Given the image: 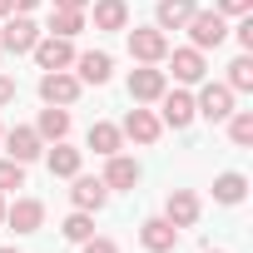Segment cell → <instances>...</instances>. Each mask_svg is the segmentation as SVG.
I'll return each mask as SVG.
<instances>
[{"instance_id": "obj_1", "label": "cell", "mask_w": 253, "mask_h": 253, "mask_svg": "<svg viewBox=\"0 0 253 253\" xmlns=\"http://www.w3.org/2000/svg\"><path fill=\"white\" fill-rule=\"evenodd\" d=\"M124 40H129V60L139 65H164L169 55V35L159 25H134V30H124Z\"/></svg>"}, {"instance_id": "obj_2", "label": "cell", "mask_w": 253, "mask_h": 253, "mask_svg": "<svg viewBox=\"0 0 253 253\" xmlns=\"http://www.w3.org/2000/svg\"><path fill=\"white\" fill-rule=\"evenodd\" d=\"M184 30H189V40H194V50H218V45L228 40V20H223L218 10H194Z\"/></svg>"}, {"instance_id": "obj_3", "label": "cell", "mask_w": 253, "mask_h": 253, "mask_svg": "<svg viewBox=\"0 0 253 253\" xmlns=\"http://www.w3.org/2000/svg\"><path fill=\"white\" fill-rule=\"evenodd\" d=\"M194 119H199V114H194V94H189V89H164V94H159V124H164V129L184 134Z\"/></svg>"}, {"instance_id": "obj_4", "label": "cell", "mask_w": 253, "mask_h": 253, "mask_svg": "<svg viewBox=\"0 0 253 253\" xmlns=\"http://www.w3.org/2000/svg\"><path fill=\"white\" fill-rule=\"evenodd\" d=\"M164 89H169V75L159 65H134L129 70V99L134 104H159Z\"/></svg>"}, {"instance_id": "obj_5", "label": "cell", "mask_w": 253, "mask_h": 253, "mask_svg": "<svg viewBox=\"0 0 253 253\" xmlns=\"http://www.w3.org/2000/svg\"><path fill=\"white\" fill-rule=\"evenodd\" d=\"M80 80L70 75V70H40V99L45 104H60V109H70L75 99H80Z\"/></svg>"}, {"instance_id": "obj_6", "label": "cell", "mask_w": 253, "mask_h": 253, "mask_svg": "<svg viewBox=\"0 0 253 253\" xmlns=\"http://www.w3.org/2000/svg\"><path fill=\"white\" fill-rule=\"evenodd\" d=\"M0 144H5V159H15V164H30V159L45 154V139L35 134V124H15V129H5Z\"/></svg>"}, {"instance_id": "obj_7", "label": "cell", "mask_w": 253, "mask_h": 253, "mask_svg": "<svg viewBox=\"0 0 253 253\" xmlns=\"http://www.w3.org/2000/svg\"><path fill=\"white\" fill-rule=\"evenodd\" d=\"M30 55H35V65H40V70H70L80 50H75V40H65V35H40Z\"/></svg>"}, {"instance_id": "obj_8", "label": "cell", "mask_w": 253, "mask_h": 253, "mask_svg": "<svg viewBox=\"0 0 253 253\" xmlns=\"http://www.w3.org/2000/svg\"><path fill=\"white\" fill-rule=\"evenodd\" d=\"M164 60H169V70H164V75H174L179 84H204V75H209V60H204V50H194V45L169 50Z\"/></svg>"}, {"instance_id": "obj_9", "label": "cell", "mask_w": 253, "mask_h": 253, "mask_svg": "<svg viewBox=\"0 0 253 253\" xmlns=\"http://www.w3.org/2000/svg\"><path fill=\"white\" fill-rule=\"evenodd\" d=\"M194 114L209 119V124H223V119L233 114V89H228V84H204V89L194 94Z\"/></svg>"}, {"instance_id": "obj_10", "label": "cell", "mask_w": 253, "mask_h": 253, "mask_svg": "<svg viewBox=\"0 0 253 253\" xmlns=\"http://www.w3.org/2000/svg\"><path fill=\"white\" fill-rule=\"evenodd\" d=\"M119 134L149 149V144H159V134H164V124H159V114H154V109H139V104H134L129 114H124V124H119Z\"/></svg>"}, {"instance_id": "obj_11", "label": "cell", "mask_w": 253, "mask_h": 253, "mask_svg": "<svg viewBox=\"0 0 253 253\" xmlns=\"http://www.w3.org/2000/svg\"><path fill=\"white\" fill-rule=\"evenodd\" d=\"M40 40V25L30 15H5V30H0V50H10V55H30Z\"/></svg>"}, {"instance_id": "obj_12", "label": "cell", "mask_w": 253, "mask_h": 253, "mask_svg": "<svg viewBox=\"0 0 253 253\" xmlns=\"http://www.w3.org/2000/svg\"><path fill=\"white\" fill-rule=\"evenodd\" d=\"M199 213H204V204H199V194L194 189H169V199H164V218L184 233V228H194L199 223Z\"/></svg>"}, {"instance_id": "obj_13", "label": "cell", "mask_w": 253, "mask_h": 253, "mask_svg": "<svg viewBox=\"0 0 253 253\" xmlns=\"http://www.w3.org/2000/svg\"><path fill=\"white\" fill-rule=\"evenodd\" d=\"M139 248H144V253H174V248H179V228H174L164 213H154V218L139 223Z\"/></svg>"}, {"instance_id": "obj_14", "label": "cell", "mask_w": 253, "mask_h": 253, "mask_svg": "<svg viewBox=\"0 0 253 253\" xmlns=\"http://www.w3.org/2000/svg\"><path fill=\"white\" fill-rule=\"evenodd\" d=\"M109 75H114L109 50H84V55H75V80H80V84H109Z\"/></svg>"}, {"instance_id": "obj_15", "label": "cell", "mask_w": 253, "mask_h": 253, "mask_svg": "<svg viewBox=\"0 0 253 253\" xmlns=\"http://www.w3.org/2000/svg\"><path fill=\"white\" fill-rule=\"evenodd\" d=\"M70 184H75V189H70V204H75V209H84V213H99V209L109 204V189H104V179L75 174Z\"/></svg>"}, {"instance_id": "obj_16", "label": "cell", "mask_w": 253, "mask_h": 253, "mask_svg": "<svg viewBox=\"0 0 253 253\" xmlns=\"http://www.w3.org/2000/svg\"><path fill=\"white\" fill-rule=\"evenodd\" d=\"M5 223H10L15 233H40L45 204H40V199H15V204H5Z\"/></svg>"}, {"instance_id": "obj_17", "label": "cell", "mask_w": 253, "mask_h": 253, "mask_svg": "<svg viewBox=\"0 0 253 253\" xmlns=\"http://www.w3.org/2000/svg\"><path fill=\"white\" fill-rule=\"evenodd\" d=\"M99 179H104V189H134L139 184V159H129V154L119 149V154L104 159V174Z\"/></svg>"}, {"instance_id": "obj_18", "label": "cell", "mask_w": 253, "mask_h": 253, "mask_svg": "<svg viewBox=\"0 0 253 253\" xmlns=\"http://www.w3.org/2000/svg\"><path fill=\"white\" fill-rule=\"evenodd\" d=\"M248 199V174H238V169H223L218 179H213V204H223V209H238Z\"/></svg>"}, {"instance_id": "obj_19", "label": "cell", "mask_w": 253, "mask_h": 253, "mask_svg": "<svg viewBox=\"0 0 253 253\" xmlns=\"http://www.w3.org/2000/svg\"><path fill=\"white\" fill-rule=\"evenodd\" d=\"M84 144H89L99 159H109V154H119V149H124V134H119V124L94 119V124H89V134H84Z\"/></svg>"}, {"instance_id": "obj_20", "label": "cell", "mask_w": 253, "mask_h": 253, "mask_svg": "<svg viewBox=\"0 0 253 253\" xmlns=\"http://www.w3.org/2000/svg\"><path fill=\"white\" fill-rule=\"evenodd\" d=\"M94 5V30H129V0H89Z\"/></svg>"}, {"instance_id": "obj_21", "label": "cell", "mask_w": 253, "mask_h": 253, "mask_svg": "<svg viewBox=\"0 0 253 253\" xmlns=\"http://www.w3.org/2000/svg\"><path fill=\"white\" fill-rule=\"evenodd\" d=\"M45 164H50V174H55V179H75V174H80V164H84V149H75V144L55 139V149L45 154Z\"/></svg>"}, {"instance_id": "obj_22", "label": "cell", "mask_w": 253, "mask_h": 253, "mask_svg": "<svg viewBox=\"0 0 253 253\" xmlns=\"http://www.w3.org/2000/svg\"><path fill=\"white\" fill-rule=\"evenodd\" d=\"M194 10H199L194 0H159V10H154V25H159L164 35H169V30H184Z\"/></svg>"}, {"instance_id": "obj_23", "label": "cell", "mask_w": 253, "mask_h": 253, "mask_svg": "<svg viewBox=\"0 0 253 253\" xmlns=\"http://www.w3.org/2000/svg\"><path fill=\"white\" fill-rule=\"evenodd\" d=\"M35 134H40V139H50V144H55V139H65V134H70V109L45 104V109H40V119H35Z\"/></svg>"}, {"instance_id": "obj_24", "label": "cell", "mask_w": 253, "mask_h": 253, "mask_svg": "<svg viewBox=\"0 0 253 253\" xmlns=\"http://www.w3.org/2000/svg\"><path fill=\"white\" fill-rule=\"evenodd\" d=\"M84 30V10H50V30L45 35H65V40H75Z\"/></svg>"}, {"instance_id": "obj_25", "label": "cell", "mask_w": 253, "mask_h": 253, "mask_svg": "<svg viewBox=\"0 0 253 253\" xmlns=\"http://www.w3.org/2000/svg\"><path fill=\"white\" fill-rule=\"evenodd\" d=\"M223 84H228L233 94H248V89H253V55H248V50L228 65V80H223Z\"/></svg>"}, {"instance_id": "obj_26", "label": "cell", "mask_w": 253, "mask_h": 253, "mask_svg": "<svg viewBox=\"0 0 253 253\" xmlns=\"http://www.w3.org/2000/svg\"><path fill=\"white\" fill-rule=\"evenodd\" d=\"M223 124H228V139H233L238 149H248V144H253V109H233Z\"/></svg>"}, {"instance_id": "obj_27", "label": "cell", "mask_w": 253, "mask_h": 253, "mask_svg": "<svg viewBox=\"0 0 253 253\" xmlns=\"http://www.w3.org/2000/svg\"><path fill=\"white\" fill-rule=\"evenodd\" d=\"M60 233L70 238V243H84V238H94V213H84V209H75L65 223H60Z\"/></svg>"}, {"instance_id": "obj_28", "label": "cell", "mask_w": 253, "mask_h": 253, "mask_svg": "<svg viewBox=\"0 0 253 253\" xmlns=\"http://www.w3.org/2000/svg\"><path fill=\"white\" fill-rule=\"evenodd\" d=\"M5 189H25V164L0 159V194H5Z\"/></svg>"}, {"instance_id": "obj_29", "label": "cell", "mask_w": 253, "mask_h": 253, "mask_svg": "<svg viewBox=\"0 0 253 253\" xmlns=\"http://www.w3.org/2000/svg\"><path fill=\"white\" fill-rule=\"evenodd\" d=\"M223 20H238V15H253V0H218V5H213Z\"/></svg>"}, {"instance_id": "obj_30", "label": "cell", "mask_w": 253, "mask_h": 253, "mask_svg": "<svg viewBox=\"0 0 253 253\" xmlns=\"http://www.w3.org/2000/svg\"><path fill=\"white\" fill-rule=\"evenodd\" d=\"M233 40L253 55V15H238V25H233Z\"/></svg>"}, {"instance_id": "obj_31", "label": "cell", "mask_w": 253, "mask_h": 253, "mask_svg": "<svg viewBox=\"0 0 253 253\" xmlns=\"http://www.w3.org/2000/svg\"><path fill=\"white\" fill-rule=\"evenodd\" d=\"M80 253H119V243H114V238H99V233H94V238H84V243H80Z\"/></svg>"}, {"instance_id": "obj_32", "label": "cell", "mask_w": 253, "mask_h": 253, "mask_svg": "<svg viewBox=\"0 0 253 253\" xmlns=\"http://www.w3.org/2000/svg\"><path fill=\"white\" fill-rule=\"evenodd\" d=\"M5 104H15V80L0 75V109H5Z\"/></svg>"}, {"instance_id": "obj_33", "label": "cell", "mask_w": 253, "mask_h": 253, "mask_svg": "<svg viewBox=\"0 0 253 253\" xmlns=\"http://www.w3.org/2000/svg\"><path fill=\"white\" fill-rule=\"evenodd\" d=\"M35 5H40V0H10V15H30Z\"/></svg>"}, {"instance_id": "obj_34", "label": "cell", "mask_w": 253, "mask_h": 253, "mask_svg": "<svg viewBox=\"0 0 253 253\" xmlns=\"http://www.w3.org/2000/svg\"><path fill=\"white\" fill-rule=\"evenodd\" d=\"M55 10H89V0H55Z\"/></svg>"}, {"instance_id": "obj_35", "label": "cell", "mask_w": 253, "mask_h": 253, "mask_svg": "<svg viewBox=\"0 0 253 253\" xmlns=\"http://www.w3.org/2000/svg\"><path fill=\"white\" fill-rule=\"evenodd\" d=\"M5 15H10V0H0V20H5Z\"/></svg>"}, {"instance_id": "obj_36", "label": "cell", "mask_w": 253, "mask_h": 253, "mask_svg": "<svg viewBox=\"0 0 253 253\" xmlns=\"http://www.w3.org/2000/svg\"><path fill=\"white\" fill-rule=\"evenodd\" d=\"M0 223H5V199H0Z\"/></svg>"}, {"instance_id": "obj_37", "label": "cell", "mask_w": 253, "mask_h": 253, "mask_svg": "<svg viewBox=\"0 0 253 253\" xmlns=\"http://www.w3.org/2000/svg\"><path fill=\"white\" fill-rule=\"evenodd\" d=\"M0 253H20V248H0Z\"/></svg>"}, {"instance_id": "obj_38", "label": "cell", "mask_w": 253, "mask_h": 253, "mask_svg": "<svg viewBox=\"0 0 253 253\" xmlns=\"http://www.w3.org/2000/svg\"><path fill=\"white\" fill-rule=\"evenodd\" d=\"M204 253H223V248H204Z\"/></svg>"}, {"instance_id": "obj_39", "label": "cell", "mask_w": 253, "mask_h": 253, "mask_svg": "<svg viewBox=\"0 0 253 253\" xmlns=\"http://www.w3.org/2000/svg\"><path fill=\"white\" fill-rule=\"evenodd\" d=\"M0 134H5V124H0Z\"/></svg>"}, {"instance_id": "obj_40", "label": "cell", "mask_w": 253, "mask_h": 253, "mask_svg": "<svg viewBox=\"0 0 253 253\" xmlns=\"http://www.w3.org/2000/svg\"><path fill=\"white\" fill-rule=\"evenodd\" d=\"M0 55H5V50H0Z\"/></svg>"}]
</instances>
